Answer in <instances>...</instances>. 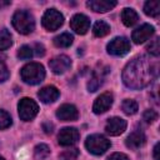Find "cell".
Instances as JSON below:
<instances>
[{"label": "cell", "instance_id": "obj_1", "mask_svg": "<svg viewBox=\"0 0 160 160\" xmlns=\"http://www.w3.org/2000/svg\"><path fill=\"white\" fill-rule=\"evenodd\" d=\"M158 75V65L148 56L132 59L122 71V81L130 89H142L148 86Z\"/></svg>", "mask_w": 160, "mask_h": 160}, {"label": "cell", "instance_id": "obj_2", "mask_svg": "<svg viewBox=\"0 0 160 160\" xmlns=\"http://www.w3.org/2000/svg\"><path fill=\"white\" fill-rule=\"evenodd\" d=\"M11 22H12L14 29L18 32L24 34V35H28V34L32 32L34 29H35L34 16L26 10H18L12 16Z\"/></svg>", "mask_w": 160, "mask_h": 160}, {"label": "cell", "instance_id": "obj_3", "mask_svg": "<svg viewBox=\"0 0 160 160\" xmlns=\"http://www.w3.org/2000/svg\"><path fill=\"white\" fill-rule=\"evenodd\" d=\"M20 76L24 82L30 85H36L41 82L45 78V69L39 62H29L20 70Z\"/></svg>", "mask_w": 160, "mask_h": 160}, {"label": "cell", "instance_id": "obj_4", "mask_svg": "<svg viewBox=\"0 0 160 160\" xmlns=\"http://www.w3.org/2000/svg\"><path fill=\"white\" fill-rule=\"evenodd\" d=\"M85 146L89 152H91L94 155H102L111 146V142L105 136L94 134V135L88 136V139L85 141Z\"/></svg>", "mask_w": 160, "mask_h": 160}, {"label": "cell", "instance_id": "obj_5", "mask_svg": "<svg viewBox=\"0 0 160 160\" xmlns=\"http://www.w3.org/2000/svg\"><path fill=\"white\" fill-rule=\"evenodd\" d=\"M18 111H19V116L21 120L30 121L36 116L39 111V106L32 99L22 98L18 104Z\"/></svg>", "mask_w": 160, "mask_h": 160}, {"label": "cell", "instance_id": "obj_6", "mask_svg": "<svg viewBox=\"0 0 160 160\" xmlns=\"http://www.w3.org/2000/svg\"><path fill=\"white\" fill-rule=\"evenodd\" d=\"M62 22H64V16L56 9H49V10H46L45 14L42 15V19H41V24H42V26L48 31H55V30H58L62 25Z\"/></svg>", "mask_w": 160, "mask_h": 160}, {"label": "cell", "instance_id": "obj_7", "mask_svg": "<svg viewBox=\"0 0 160 160\" xmlns=\"http://www.w3.org/2000/svg\"><path fill=\"white\" fill-rule=\"evenodd\" d=\"M130 41L124 38V36H118L115 39H112L108 46H106V50L110 55H114V56H124L126 55L129 51H130Z\"/></svg>", "mask_w": 160, "mask_h": 160}, {"label": "cell", "instance_id": "obj_8", "mask_svg": "<svg viewBox=\"0 0 160 160\" xmlns=\"http://www.w3.org/2000/svg\"><path fill=\"white\" fill-rule=\"evenodd\" d=\"M80 134L75 128H64L58 134V141L61 146H71L78 142Z\"/></svg>", "mask_w": 160, "mask_h": 160}, {"label": "cell", "instance_id": "obj_9", "mask_svg": "<svg viewBox=\"0 0 160 160\" xmlns=\"http://www.w3.org/2000/svg\"><path fill=\"white\" fill-rule=\"evenodd\" d=\"M126 121L121 118H118V116H114V118H110L108 121H106V125H105V131L111 135V136H118L120 134H122L125 130H126Z\"/></svg>", "mask_w": 160, "mask_h": 160}, {"label": "cell", "instance_id": "obj_10", "mask_svg": "<svg viewBox=\"0 0 160 160\" xmlns=\"http://www.w3.org/2000/svg\"><path fill=\"white\" fill-rule=\"evenodd\" d=\"M70 28L80 35H84L88 32L89 28H90V20L88 16L82 15V14H76L71 18L70 20Z\"/></svg>", "mask_w": 160, "mask_h": 160}, {"label": "cell", "instance_id": "obj_11", "mask_svg": "<svg viewBox=\"0 0 160 160\" xmlns=\"http://www.w3.org/2000/svg\"><path fill=\"white\" fill-rule=\"evenodd\" d=\"M154 26L150 25V24H144L141 26H139L138 29H135L132 31V35H131V39L135 44H141V42H145L146 40H149L152 35H154Z\"/></svg>", "mask_w": 160, "mask_h": 160}, {"label": "cell", "instance_id": "obj_12", "mask_svg": "<svg viewBox=\"0 0 160 160\" xmlns=\"http://www.w3.org/2000/svg\"><path fill=\"white\" fill-rule=\"evenodd\" d=\"M49 66L54 74H62L71 66V60L66 55H58L49 61Z\"/></svg>", "mask_w": 160, "mask_h": 160}, {"label": "cell", "instance_id": "obj_13", "mask_svg": "<svg viewBox=\"0 0 160 160\" xmlns=\"http://www.w3.org/2000/svg\"><path fill=\"white\" fill-rule=\"evenodd\" d=\"M112 94L111 92H104L100 96L96 98L94 105H92V110L95 114H102L105 111H108L111 105H112Z\"/></svg>", "mask_w": 160, "mask_h": 160}, {"label": "cell", "instance_id": "obj_14", "mask_svg": "<svg viewBox=\"0 0 160 160\" xmlns=\"http://www.w3.org/2000/svg\"><path fill=\"white\" fill-rule=\"evenodd\" d=\"M56 118L61 121H74L79 118L78 109L71 104H64L61 105L56 111Z\"/></svg>", "mask_w": 160, "mask_h": 160}, {"label": "cell", "instance_id": "obj_15", "mask_svg": "<svg viewBox=\"0 0 160 160\" xmlns=\"http://www.w3.org/2000/svg\"><path fill=\"white\" fill-rule=\"evenodd\" d=\"M115 0H90L86 2L88 8H90L95 12H106L116 6Z\"/></svg>", "mask_w": 160, "mask_h": 160}, {"label": "cell", "instance_id": "obj_16", "mask_svg": "<svg viewBox=\"0 0 160 160\" xmlns=\"http://www.w3.org/2000/svg\"><path fill=\"white\" fill-rule=\"evenodd\" d=\"M38 96L39 99L45 102V104H50V102H54L58 100V98L60 96V91L52 86V85H49V86H45L42 88L39 92H38Z\"/></svg>", "mask_w": 160, "mask_h": 160}, {"label": "cell", "instance_id": "obj_17", "mask_svg": "<svg viewBox=\"0 0 160 160\" xmlns=\"http://www.w3.org/2000/svg\"><path fill=\"white\" fill-rule=\"evenodd\" d=\"M145 134L141 131V130H135L132 131L125 140V144L129 149H132V150H136L139 148H141L144 144H145Z\"/></svg>", "mask_w": 160, "mask_h": 160}, {"label": "cell", "instance_id": "obj_18", "mask_svg": "<svg viewBox=\"0 0 160 160\" xmlns=\"http://www.w3.org/2000/svg\"><path fill=\"white\" fill-rule=\"evenodd\" d=\"M121 20L124 22L125 26H132L138 22L139 20V16L136 14V11L131 8H125L122 11H121Z\"/></svg>", "mask_w": 160, "mask_h": 160}, {"label": "cell", "instance_id": "obj_19", "mask_svg": "<svg viewBox=\"0 0 160 160\" xmlns=\"http://www.w3.org/2000/svg\"><path fill=\"white\" fill-rule=\"evenodd\" d=\"M74 41V36L70 32H62L54 39V45L56 48H69Z\"/></svg>", "mask_w": 160, "mask_h": 160}, {"label": "cell", "instance_id": "obj_20", "mask_svg": "<svg viewBox=\"0 0 160 160\" xmlns=\"http://www.w3.org/2000/svg\"><path fill=\"white\" fill-rule=\"evenodd\" d=\"M144 12L151 18H156L160 14V1L158 0H150L146 1L144 5Z\"/></svg>", "mask_w": 160, "mask_h": 160}, {"label": "cell", "instance_id": "obj_21", "mask_svg": "<svg viewBox=\"0 0 160 160\" xmlns=\"http://www.w3.org/2000/svg\"><path fill=\"white\" fill-rule=\"evenodd\" d=\"M92 32L96 38H102L110 32V25L104 20H99L95 22V25L92 28Z\"/></svg>", "mask_w": 160, "mask_h": 160}, {"label": "cell", "instance_id": "obj_22", "mask_svg": "<svg viewBox=\"0 0 160 160\" xmlns=\"http://www.w3.org/2000/svg\"><path fill=\"white\" fill-rule=\"evenodd\" d=\"M101 85H102V72H101V71H96V72H94L92 78L89 80V82H88V89H89V91L94 92V91H96Z\"/></svg>", "mask_w": 160, "mask_h": 160}, {"label": "cell", "instance_id": "obj_23", "mask_svg": "<svg viewBox=\"0 0 160 160\" xmlns=\"http://www.w3.org/2000/svg\"><path fill=\"white\" fill-rule=\"evenodd\" d=\"M12 45V38L11 34L6 30L2 29L0 30V50H6Z\"/></svg>", "mask_w": 160, "mask_h": 160}, {"label": "cell", "instance_id": "obj_24", "mask_svg": "<svg viewBox=\"0 0 160 160\" xmlns=\"http://www.w3.org/2000/svg\"><path fill=\"white\" fill-rule=\"evenodd\" d=\"M34 155H35V159L44 160L50 155V148L46 144H39L34 149Z\"/></svg>", "mask_w": 160, "mask_h": 160}, {"label": "cell", "instance_id": "obj_25", "mask_svg": "<svg viewBox=\"0 0 160 160\" xmlns=\"http://www.w3.org/2000/svg\"><path fill=\"white\" fill-rule=\"evenodd\" d=\"M121 109L126 115H134L138 111V102L131 99H125L121 104Z\"/></svg>", "mask_w": 160, "mask_h": 160}, {"label": "cell", "instance_id": "obj_26", "mask_svg": "<svg viewBox=\"0 0 160 160\" xmlns=\"http://www.w3.org/2000/svg\"><path fill=\"white\" fill-rule=\"evenodd\" d=\"M11 122H12V120H11L10 114L4 110H0V130L8 129L11 125Z\"/></svg>", "mask_w": 160, "mask_h": 160}, {"label": "cell", "instance_id": "obj_27", "mask_svg": "<svg viewBox=\"0 0 160 160\" xmlns=\"http://www.w3.org/2000/svg\"><path fill=\"white\" fill-rule=\"evenodd\" d=\"M31 56H32V49L28 45H24L18 50V58L21 60H29L31 59Z\"/></svg>", "mask_w": 160, "mask_h": 160}, {"label": "cell", "instance_id": "obj_28", "mask_svg": "<svg viewBox=\"0 0 160 160\" xmlns=\"http://www.w3.org/2000/svg\"><path fill=\"white\" fill-rule=\"evenodd\" d=\"M146 50L151 54V55H154V56H159V54H160V46H159V38H155L149 45H148V48H146Z\"/></svg>", "mask_w": 160, "mask_h": 160}, {"label": "cell", "instance_id": "obj_29", "mask_svg": "<svg viewBox=\"0 0 160 160\" xmlns=\"http://www.w3.org/2000/svg\"><path fill=\"white\" fill-rule=\"evenodd\" d=\"M142 119L146 122H154L155 120H158V112L155 110H146L142 115Z\"/></svg>", "mask_w": 160, "mask_h": 160}, {"label": "cell", "instance_id": "obj_30", "mask_svg": "<svg viewBox=\"0 0 160 160\" xmlns=\"http://www.w3.org/2000/svg\"><path fill=\"white\" fill-rule=\"evenodd\" d=\"M78 154H79L78 149H71V150H66L65 152H62L61 158L65 159V160H74L78 156Z\"/></svg>", "mask_w": 160, "mask_h": 160}, {"label": "cell", "instance_id": "obj_31", "mask_svg": "<svg viewBox=\"0 0 160 160\" xmlns=\"http://www.w3.org/2000/svg\"><path fill=\"white\" fill-rule=\"evenodd\" d=\"M8 78H9V70L4 64V61H0V81L4 82L5 80H8Z\"/></svg>", "mask_w": 160, "mask_h": 160}, {"label": "cell", "instance_id": "obj_32", "mask_svg": "<svg viewBox=\"0 0 160 160\" xmlns=\"http://www.w3.org/2000/svg\"><path fill=\"white\" fill-rule=\"evenodd\" d=\"M106 160H129V158L122 152H114Z\"/></svg>", "mask_w": 160, "mask_h": 160}, {"label": "cell", "instance_id": "obj_33", "mask_svg": "<svg viewBox=\"0 0 160 160\" xmlns=\"http://www.w3.org/2000/svg\"><path fill=\"white\" fill-rule=\"evenodd\" d=\"M35 49H36V51H35V52H36V55H38V56H42V55L45 54V48H44L41 44L36 42V44H35Z\"/></svg>", "mask_w": 160, "mask_h": 160}, {"label": "cell", "instance_id": "obj_34", "mask_svg": "<svg viewBox=\"0 0 160 160\" xmlns=\"http://www.w3.org/2000/svg\"><path fill=\"white\" fill-rule=\"evenodd\" d=\"M52 128H54V125H52V124H50V122H45V124L42 125V129H44V131H45L46 134L52 132Z\"/></svg>", "mask_w": 160, "mask_h": 160}, {"label": "cell", "instance_id": "obj_35", "mask_svg": "<svg viewBox=\"0 0 160 160\" xmlns=\"http://www.w3.org/2000/svg\"><path fill=\"white\" fill-rule=\"evenodd\" d=\"M158 154H159V142H156L154 146V160H160Z\"/></svg>", "mask_w": 160, "mask_h": 160}, {"label": "cell", "instance_id": "obj_36", "mask_svg": "<svg viewBox=\"0 0 160 160\" xmlns=\"http://www.w3.org/2000/svg\"><path fill=\"white\" fill-rule=\"evenodd\" d=\"M0 160H5V159H4V158H2V156H0Z\"/></svg>", "mask_w": 160, "mask_h": 160}]
</instances>
